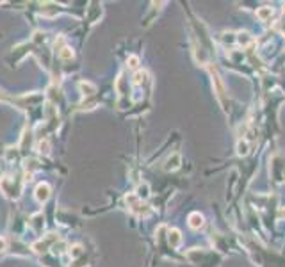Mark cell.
Here are the masks:
<instances>
[{
    "mask_svg": "<svg viewBox=\"0 0 285 267\" xmlns=\"http://www.w3.org/2000/svg\"><path fill=\"white\" fill-rule=\"evenodd\" d=\"M0 189H2L5 198L16 200V198H20V194H22V182H20V180H14V178L11 177H4L0 178Z\"/></svg>",
    "mask_w": 285,
    "mask_h": 267,
    "instance_id": "6da1fadb",
    "label": "cell"
},
{
    "mask_svg": "<svg viewBox=\"0 0 285 267\" xmlns=\"http://www.w3.org/2000/svg\"><path fill=\"white\" fill-rule=\"evenodd\" d=\"M57 239H59V237H57L56 234H48V237H45V239H41V240H37V242H34V244H32V249L36 251V253H45L48 246H54Z\"/></svg>",
    "mask_w": 285,
    "mask_h": 267,
    "instance_id": "7a4b0ae2",
    "label": "cell"
},
{
    "mask_svg": "<svg viewBox=\"0 0 285 267\" xmlns=\"http://www.w3.org/2000/svg\"><path fill=\"white\" fill-rule=\"evenodd\" d=\"M50 192H52V189H50V185H48L47 182H41L39 185L36 187V191H34V198H36L37 202L39 203H45L50 198Z\"/></svg>",
    "mask_w": 285,
    "mask_h": 267,
    "instance_id": "3957f363",
    "label": "cell"
},
{
    "mask_svg": "<svg viewBox=\"0 0 285 267\" xmlns=\"http://www.w3.org/2000/svg\"><path fill=\"white\" fill-rule=\"evenodd\" d=\"M189 226L192 230H200L203 226V216L198 214V212H192L191 216H189Z\"/></svg>",
    "mask_w": 285,
    "mask_h": 267,
    "instance_id": "277c9868",
    "label": "cell"
},
{
    "mask_svg": "<svg viewBox=\"0 0 285 267\" xmlns=\"http://www.w3.org/2000/svg\"><path fill=\"white\" fill-rule=\"evenodd\" d=\"M79 89H80V93L84 94V96H89V94L96 93V86L91 84V82H88V80H82V82L79 84Z\"/></svg>",
    "mask_w": 285,
    "mask_h": 267,
    "instance_id": "5b68a950",
    "label": "cell"
},
{
    "mask_svg": "<svg viewBox=\"0 0 285 267\" xmlns=\"http://www.w3.org/2000/svg\"><path fill=\"white\" fill-rule=\"evenodd\" d=\"M212 77H214V86H216V91H218V96H220V100H223L224 102V98H226V94H224V86L221 84L220 77L216 75L214 71H212Z\"/></svg>",
    "mask_w": 285,
    "mask_h": 267,
    "instance_id": "8992f818",
    "label": "cell"
},
{
    "mask_svg": "<svg viewBox=\"0 0 285 267\" xmlns=\"http://www.w3.org/2000/svg\"><path fill=\"white\" fill-rule=\"evenodd\" d=\"M32 226H34V230H36L37 234L41 232L43 230V226H45V217H43V214H36V216H32Z\"/></svg>",
    "mask_w": 285,
    "mask_h": 267,
    "instance_id": "52a82bcc",
    "label": "cell"
},
{
    "mask_svg": "<svg viewBox=\"0 0 285 267\" xmlns=\"http://www.w3.org/2000/svg\"><path fill=\"white\" fill-rule=\"evenodd\" d=\"M59 59L64 62L71 61V59H73V50H71L70 47H63L61 50H59Z\"/></svg>",
    "mask_w": 285,
    "mask_h": 267,
    "instance_id": "ba28073f",
    "label": "cell"
},
{
    "mask_svg": "<svg viewBox=\"0 0 285 267\" xmlns=\"http://www.w3.org/2000/svg\"><path fill=\"white\" fill-rule=\"evenodd\" d=\"M257 16L262 22H266V20H269L273 16V9L271 7H260V9L257 11Z\"/></svg>",
    "mask_w": 285,
    "mask_h": 267,
    "instance_id": "9c48e42d",
    "label": "cell"
},
{
    "mask_svg": "<svg viewBox=\"0 0 285 267\" xmlns=\"http://www.w3.org/2000/svg\"><path fill=\"white\" fill-rule=\"evenodd\" d=\"M180 240H182V237H180V232H178V230H171V232H169V244L177 248L178 244H180Z\"/></svg>",
    "mask_w": 285,
    "mask_h": 267,
    "instance_id": "30bf717a",
    "label": "cell"
},
{
    "mask_svg": "<svg viewBox=\"0 0 285 267\" xmlns=\"http://www.w3.org/2000/svg\"><path fill=\"white\" fill-rule=\"evenodd\" d=\"M178 162H180V157H178V155L175 153V155H173V159L169 157L168 162H166V169H168V171H173V169H177V168H178Z\"/></svg>",
    "mask_w": 285,
    "mask_h": 267,
    "instance_id": "8fae6325",
    "label": "cell"
},
{
    "mask_svg": "<svg viewBox=\"0 0 285 267\" xmlns=\"http://www.w3.org/2000/svg\"><path fill=\"white\" fill-rule=\"evenodd\" d=\"M37 151L43 155H48L50 153V143L47 139H41L39 141V145H37Z\"/></svg>",
    "mask_w": 285,
    "mask_h": 267,
    "instance_id": "7c38bea8",
    "label": "cell"
},
{
    "mask_svg": "<svg viewBox=\"0 0 285 267\" xmlns=\"http://www.w3.org/2000/svg\"><path fill=\"white\" fill-rule=\"evenodd\" d=\"M70 255H71V258H77V257H80L82 255V246H73V248L70 249Z\"/></svg>",
    "mask_w": 285,
    "mask_h": 267,
    "instance_id": "4fadbf2b",
    "label": "cell"
},
{
    "mask_svg": "<svg viewBox=\"0 0 285 267\" xmlns=\"http://www.w3.org/2000/svg\"><path fill=\"white\" fill-rule=\"evenodd\" d=\"M127 62H128V66H130V68H137V66H139V57H137V56H130Z\"/></svg>",
    "mask_w": 285,
    "mask_h": 267,
    "instance_id": "5bb4252c",
    "label": "cell"
},
{
    "mask_svg": "<svg viewBox=\"0 0 285 267\" xmlns=\"http://www.w3.org/2000/svg\"><path fill=\"white\" fill-rule=\"evenodd\" d=\"M145 77H146L145 71H137L136 75H134V82H136V84H141V82L145 80Z\"/></svg>",
    "mask_w": 285,
    "mask_h": 267,
    "instance_id": "9a60e30c",
    "label": "cell"
},
{
    "mask_svg": "<svg viewBox=\"0 0 285 267\" xmlns=\"http://www.w3.org/2000/svg\"><path fill=\"white\" fill-rule=\"evenodd\" d=\"M237 148H239V155H246L248 153V145H246V143H239L237 145Z\"/></svg>",
    "mask_w": 285,
    "mask_h": 267,
    "instance_id": "2e32d148",
    "label": "cell"
},
{
    "mask_svg": "<svg viewBox=\"0 0 285 267\" xmlns=\"http://www.w3.org/2000/svg\"><path fill=\"white\" fill-rule=\"evenodd\" d=\"M5 249H7V240L4 237H0V253H4Z\"/></svg>",
    "mask_w": 285,
    "mask_h": 267,
    "instance_id": "e0dca14e",
    "label": "cell"
},
{
    "mask_svg": "<svg viewBox=\"0 0 285 267\" xmlns=\"http://www.w3.org/2000/svg\"><path fill=\"white\" fill-rule=\"evenodd\" d=\"M280 217H285V208H282L280 210Z\"/></svg>",
    "mask_w": 285,
    "mask_h": 267,
    "instance_id": "ac0fdd59",
    "label": "cell"
}]
</instances>
